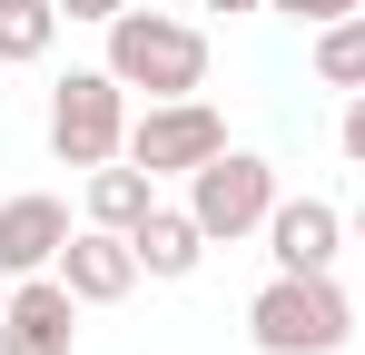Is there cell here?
<instances>
[{
    "label": "cell",
    "mask_w": 365,
    "mask_h": 355,
    "mask_svg": "<svg viewBox=\"0 0 365 355\" xmlns=\"http://www.w3.org/2000/svg\"><path fill=\"white\" fill-rule=\"evenodd\" d=\"M356 336V306H346V287H336V267L326 277H267V287L247 296V346L257 355H336Z\"/></svg>",
    "instance_id": "obj_1"
},
{
    "label": "cell",
    "mask_w": 365,
    "mask_h": 355,
    "mask_svg": "<svg viewBox=\"0 0 365 355\" xmlns=\"http://www.w3.org/2000/svg\"><path fill=\"white\" fill-rule=\"evenodd\" d=\"M148 207H158V178L138 168V158H109V168H89V227H119V237H128Z\"/></svg>",
    "instance_id": "obj_11"
},
{
    "label": "cell",
    "mask_w": 365,
    "mask_h": 355,
    "mask_svg": "<svg viewBox=\"0 0 365 355\" xmlns=\"http://www.w3.org/2000/svg\"><path fill=\"white\" fill-rule=\"evenodd\" d=\"M267 10H287V20H306V30H326V20H346V10H365V0H267Z\"/></svg>",
    "instance_id": "obj_14"
},
{
    "label": "cell",
    "mask_w": 365,
    "mask_h": 355,
    "mask_svg": "<svg viewBox=\"0 0 365 355\" xmlns=\"http://www.w3.org/2000/svg\"><path fill=\"white\" fill-rule=\"evenodd\" d=\"M316 79L326 89H365V10H346V20L316 30Z\"/></svg>",
    "instance_id": "obj_13"
},
{
    "label": "cell",
    "mask_w": 365,
    "mask_h": 355,
    "mask_svg": "<svg viewBox=\"0 0 365 355\" xmlns=\"http://www.w3.org/2000/svg\"><path fill=\"white\" fill-rule=\"evenodd\" d=\"M50 158H60V168H109V158H128V89H119L109 59H99V69H69L60 89H50Z\"/></svg>",
    "instance_id": "obj_3"
},
{
    "label": "cell",
    "mask_w": 365,
    "mask_h": 355,
    "mask_svg": "<svg viewBox=\"0 0 365 355\" xmlns=\"http://www.w3.org/2000/svg\"><path fill=\"white\" fill-rule=\"evenodd\" d=\"M69 346H79V296L60 287V267L10 277V306H0V355H69Z\"/></svg>",
    "instance_id": "obj_6"
},
{
    "label": "cell",
    "mask_w": 365,
    "mask_h": 355,
    "mask_svg": "<svg viewBox=\"0 0 365 355\" xmlns=\"http://www.w3.org/2000/svg\"><path fill=\"white\" fill-rule=\"evenodd\" d=\"M336 148L365 168V89H346V118H336Z\"/></svg>",
    "instance_id": "obj_15"
},
{
    "label": "cell",
    "mask_w": 365,
    "mask_h": 355,
    "mask_svg": "<svg viewBox=\"0 0 365 355\" xmlns=\"http://www.w3.org/2000/svg\"><path fill=\"white\" fill-rule=\"evenodd\" d=\"M267 207H277V168H267L257 148H217L207 168H187V217L217 237V247L257 237V227H267Z\"/></svg>",
    "instance_id": "obj_4"
},
{
    "label": "cell",
    "mask_w": 365,
    "mask_h": 355,
    "mask_svg": "<svg viewBox=\"0 0 365 355\" xmlns=\"http://www.w3.org/2000/svg\"><path fill=\"white\" fill-rule=\"evenodd\" d=\"M138 277H148V267H138V247H128L119 227H79L60 247V287L79 296V306H119Z\"/></svg>",
    "instance_id": "obj_9"
},
{
    "label": "cell",
    "mask_w": 365,
    "mask_h": 355,
    "mask_svg": "<svg viewBox=\"0 0 365 355\" xmlns=\"http://www.w3.org/2000/svg\"><path fill=\"white\" fill-rule=\"evenodd\" d=\"M119 10H128V0H60V20H99V30H109Z\"/></svg>",
    "instance_id": "obj_16"
},
{
    "label": "cell",
    "mask_w": 365,
    "mask_h": 355,
    "mask_svg": "<svg viewBox=\"0 0 365 355\" xmlns=\"http://www.w3.org/2000/svg\"><path fill=\"white\" fill-rule=\"evenodd\" d=\"M128 247H138V267H148V277H158V287H178V277H197V257H207V247H217V237L197 227V217H187V207H148V217H138V227H128Z\"/></svg>",
    "instance_id": "obj_10"
},
{
    "label": "cell",
    "mask_w": 365,
    "mask_h": 355,
    "mask_svg": "<svg viewBox=\"0 0 365 355\" xmlns=\"http://www.w3.org/2000/svg\"><path fill=\"white\" fill-rule=\"evenodd\" d=\"M356 247H365V207H356Z\"/></svg>",
    "instance_id": "obj_18"
},
{
    "label": "cell",
    "mask_w": 365,
    "mask_h": 355,
    "mask_svg": "<svg viewBox=\"0 0 365 355\" xmlns=\"http://www.w3.org/2000/svg\"><path fill=\"white\" fill-rule=\"evenodd\" d=\"M0 69H10V59H0Z\"/></svg>",
    "instance_id": "obj_19"
},
{
    "label": "cell",
    "mask_w": 365,
    "mask_h": 355,
    "mask_svg": "<svg viewBox=\"0 0 365 355\" xmlns=\"http://www.w3.org/2000/svg\"><path fill=\"white\" fill-rule=\"evenodd\" d=\"M227 148V118L207 109V99H148V109L128 118V158L148 178H187V168H207Z\"/></svg>",
    "instance_id": "obj_5"
},
{
    "label": "cell",
    "mask_w": 365,
    "mask_h": 355,
    "mask_svg": "<svg viewBox=\"0 0 365 355\" xmlns=\"http://www.w3.org/2000/svg\"><path fill=\"white\" fill-rule=\"evenodd\" d=\"M207 10H227V20H237V10H267V0H207Z\"/></svg>",
    "instance_id": "obj_17"
},
{
    "label": "cell",
    "mask_w": 365,
    "mask_h": 355,
    "mask_svg": "<svg viewBox=\"0 0 365 355\" xmlns=\"http://www.w3.org/2000/svg\"><path fill=\"white\" fill-rule=\"evenodd\" d=\"M109 69H119V89H148V99H197L207 89V30L128 0L109 20Z\"/></svg>",
    "instance_id": "obj_2"
},
{
    "label": "cell",
    "mask_w": 365,
    "mask_h": 355,
    "mask_svg": "<svg viewBox=\"0 0 365 355\" xmlns=\"http://www.w3.org/2000/svg\"><path fill=\"white\" fill-rule=\"evenodd\" d=\"M257 237H267V257H277L287 277H326V267L346 257V217H336L326 197H277Z\"/></svg>",
    "instance_id": "obj_7"
},
{
    "label": "cell",
    "mask_w": 365,
    "mask_h": 355,
    "mask_svg": "<svg viewBox=\"0 0 365 355\" xmlns=\"http://www.w3.org/2000/svg\"><path fill=\"white\" fill-rule=\"evenodd\" d=\"M60 40V0H0V59L20 69V59H50Z\"/></svg>",
    "instance_id": "obj_12"
},
{
    "label": "cell",
    "mask_w": 365,
    "mask_h": 355,
    "mask_svg": "<svg viewBox=\"0 0 365 355\" xmlns=\"http://www.w3.org/2000/svg\"><path fill=\"white\" fill-rule=\"evenodd\" d=\"M69 207L50 197V187H20V197H0V277H40V267H60L69 247Z\"/></svg>",
    "instance_id": "obj_8"
}]
</instances>
